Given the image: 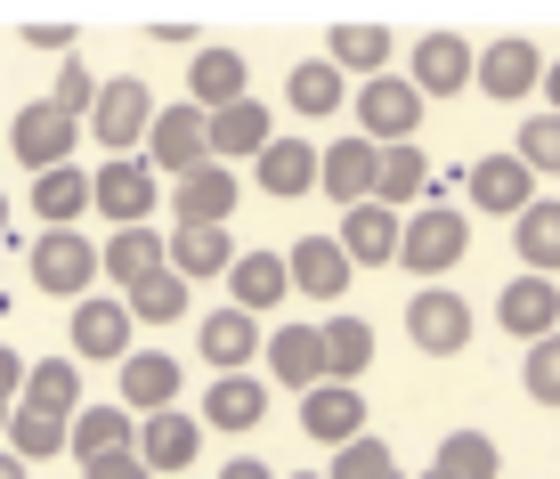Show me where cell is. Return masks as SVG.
<instances>
[{"label":"cell","mask_w":560,"mask_h":479,"mask_svg":"<svg viewBox=\"0 0 560 479\" xmlns=\"http://www.w3.org/2000/svg\"><path fill=\"white\" fill-rule=\"evenodd\" d=\"M463 187H471L479 212H512V220L536 203V179L520 171V155H479L471 171H463Z\"/></svg>","instance_id":"7402d4cb"},{"label":"cell","mask_w":560,"mask_h":479,"mask_svg":"<svg viewBox=\"0 0 560 479\" xmlns=\"http://www.w3.org/2000/svg\"><path fill=\"white\" fill-rule=\"evenodd\" d=\"M398 220L407 212H382V203H350L341 212V253H350V268H390L398 260Z\"/></svg>","instance_id":"44dd1931"},{"label":"cell","mask_w":560,"mask_h":479,"mask_svg":"<svg viewBox=\"0 0 560 479\" xmlns=\"http://www.w3.org/2000/svg\"><path fill=\"white\" fill-rule=\"evenodd\" d=\"M284 98H293V114H308V122H325V114L350 106V90H341V73L325 66V57H308V66L284 73Z\"/></svg>","instance_id":"8d00e7d4"},{"label":"cell","mask_w":560,"mask_h":479,"mask_svg":"<svg viewBox=\"0 0 560 479\" xmlns=\"http://www.w3.org/2000/svg\"><path fill=\"white\" fill-rule=\"evenodd\" d=\"M196 423H211V431H260V423H268V390H260L253 374H220V382L203 390V414H196Z\"/></svg>","instance_id":"83f0119b"},{"label":"cell","mask_w":560,"mask_h":479,"mask_svg":"<svg viewBox=\"0 0 560 479\" xmlns=\"http://www.w3.org/2000/svg\"><path fill=\"white\" fill-rule=\"evenodd\" d=\"M350 253H341L334 236H301L293 253H284V284H293V293H308V301H341L350 293Z\"/></svg>","instance_id":"8fae6325"},{"label":"cell","mask_w":560,"mask_h":479,"mask_svg":"<svg viewBox=\"0 0 560 479\" xmlns=\"http://www.w3.org/2000/svg\"><path fill=\"white\" fill-rule=\"evenodd\" d=\"M374 155L382 147H365L358 130L350 139H334V147H317V187L350 212V203H374Z\"/></svg>","instance_id":"e0dca14e"},{"label":"cell","mask_w":560,"mask_h":479,"mask_svg":"<svg viewBox=\"0 0 560 479\" xmlns=\"http://www.w3.org/2000/svg\"><path fill=\"white\" fill-rule=\"evenodd\" d=\"M25 42H33V49H73V33H66V25H25Z\"/></svg>","instance_id":"7dc6e473"},{"label":"cell","mask_w":560,"mask_h":479,"mask_svg":"<svg viewBox=\"0 0 560 479\" xmlns=\"http://www.w3.org/2000/svg\"><path fill=\"white\" fill-rule=\"evenodd\" d=\"M317 341H325V382H358L365 358H374V325L365 317H325Z\"/></svg>","instance_id":"e575fe53"},{"label":"cell","mask_w":560,"mask_h":479,"mask_svg":"<svg viewBox=\"0 0 560 479\" xmlns=\"http://www.w3.org/2000/svg\"><path fill=\"white\" fill-rule=\"evenodd\" d=\"M0 439H9V455H16V464H49V455H66V423H57V414H33V407H9V431H0Z\"/></svg>","instance_id":"f35d334b"},{"label":"cell","mask_w":560,"mask_h":479,"mask_svg":"<svg viewBox=\"0 0 560 479\" xmlns=\"http://www.w3.org/2000/svg\"><path fill=\"white\" fill-rule=\"evenodd\" d=\"M422 187H431V163H422L415 139H407V147H382V155H374V203H382V212H407Z\"/></svg>","instance_id":"f546056e"},{"label":"cell","mask_w":560,"mask_h":479,"mask_svg":"<svg viewBox=\"0 0 560 479\" xmlns=\"http://www.w3.org/2000/svg\"><path fill=\"white\" fill-rule=\"evenodd\" d=\"M236 98H253V66H244L236 49H196V66H187V106L220 114V106H236Z\"/></svg>","instance_id":"ac0fdd59"},{"label":"cell","mask_w":560,"mask_h":479,"mask_svg":"<svg viewBox=\"0 0 560 479\" xmlns=\"http://www.w3.org/2000/svg\"><path fill=\"white\" fill-rule=\"evenodd\" d=\"M147 122H154V90L139 82V73H114V82H98V98H90V114H82V130L106 147V163H114V155H139Z\"/></svg>","instance_id":"6da1fadb"},{"label":"cell","mask_w":560,"mask_h":479,"mask_svg":"<svg viewBox=\"0 0 560 479\" xmlns=\"http://www.w3.org/2000/svg\"><path fill=\"white\" fill-rule=\"evenodd\" d=\"M16 382H25V358H16L9 341H0V407H9V398H16Z\"/></svg>","instance_id":"bcb514c9"},{"label":"cell","mask_w":560,"mask_h":479,"mask_svg":"<svg viewBox=\"0 0 560 479\" xmlns=\"http://www.w3.org/2000/svg\"><path fill=\"white\" fill-rule=\"evenodd\" d=\"M463 253H471V220L455 203H422L398 220V268H415V277H447Z\"/></svg>","instance_id":"7a4b0ae2"},{"label":"cell","mask_w":560,"mask_h":479,"mask_svg":"<svg viewBox=\"0 0 560 479\" xmlns=\"http://www.w3.org/2000/svg\"><path fill=\"white\" fill-rule=\"evenodd\" d=\"M268 139H277V122H268V106H260V98H236V106H220V114H203V147H211V163H244V155H260Z\"/></svg>","instance_id":"2e32d148"},{"label":"cell","mask_w":560,"mask_h":479,"mask_svg":"<svg viewBox=\"0 0 560 479\" xmlns=\"http://www.w3.org/2000/svg\"><path fill=\"white\" fill-rule=\"evenodd\" d=\"M0 479H25V464H16V455H9V447H0Z\"/></svg>","instance_id":"f907efd6"},{"label":"cell","mask_w":560,"mask_h":479,"mask_svg":"<svg viewBox=\"0 0 560 479\" xmlns=\"http://www.w3.org/2000/svg\"><path fill=\"white\" fill-rule=\"evenodd\" d=\"M220 479H277V471H268V464H260V455H236V464H228Z\"/></svg>","instance_id":"c3c4849f"},{"label":"cell","mask_w":560,"mask_h":479,"mask_svg":"<svg viewBox=\"0 0 560 479\" xmlns=\"http://www.w3.org/2000/svg\"><path fill=\"white\" fill-rule=\"evenodd\" d=\"M520 382H528L536 407H560V334L528 341V366H520Z\"/></svg>","instance_id":"b9f144b4"},{"label":"cell","mask_w":560,"mask_h":479,"mask_svg":"<svg viewBox=\"0 0 560 479\" xmlns=\"http://www.w3.org/2000/svg\"><path fill=\"white\" fill-rule=\"evenodd\" d=\"M179 358H163V350H130L122 358V398L114 407H130V414H163V407H179Z\"/></svg>","instance_id":"d6986e66"},{"label":"cell","mask_w":560,"mask_h":479,"mask_svg":"<svg viewBox=\"0 0 560 479\" xmlns=\"http://www.w3.org/2000/svg\"><path fill=\"white\" fill-rule=\"evenodd\" d=\"M407 334H415L422 358H463L471 350V301L447 293V284H422L407 301Z\"/></svg>","instance_id":"5b68a950"},{"label":"cell","mask_w":560,"mask_h":479,"mask_svg":"<svg viewBox=\"0 0 560 479\" xmlns=\"http://www.w3.org/2000/svg\"><path fill=\"white\" fill-rule=\"evenodd\" d=\"M390 479H407V471H390Z\"/></svg>","instance_id":"11a10c76"},{"label":"cell","mask_w":560,"mask_h":479,"mask_svg":"<svg viewBox=\"0 0 560 479\" xmlns=\"http://www.w3.org/2000/svg\"><path fill=\"white\" fill-rule=\"evenodd\" d=\"M422 479H439V471H422Z\"/></svg>","instance_id":"9f6ffc18"},{"label":"cell","mask_w":560,"mask_h":479,"mask_svg":"<svg viewBox=\"0 0 560 479\" xmlns=\"http://www.w3.org/2000/svg\"><path fill=\"white\" fill-rule=\"evenodd\" d=\"M350 114H358V139L365 147H407L422 130V98H415L407 73H374V82L350 98Z\"/></svg>","instance_id":"3957f363"},{"label":"cell","mask_w":560,"mask_h":479,"mask_svg":"<svg viewBox=\"0 0 560 479\" xmlns=\"http://www.w3.org/2000/svg\"><path fill=\"white\" fill-rule=\"evenodd\" d=\"M228 260H236L228 227H179V236L163 244V268H179L187 284H196V277H228Z\"/></svg>","instance_id":"1f68e13d"},{"label":"cell","mask_w":560,"mask_h":479,"mask_svg":"<svg viewBox=\"0 0 560 479\" xmlns=\"http://www.w3.org/2000/svg\"><path fill=\"white\" fill-rule=\"evenodd\" d=\"M512 253L528 260V277H560V203L536 196L528 212L512 220Z\"/></svg>","instance_id":"f1b7e54d"},{"label":"cell","mask_w":560,"mask_h":479,"mask_svg":"<svg viewBox=\"0 0 560 479\" xmlns=\"http://www.w3.org/2000/svg\"><path fill=\"white\" fill-rule=\"evenodd\" d=\"M495 325L520 334V341L560 334V284H552V277H512L504 293H495Z\"/></svg>","instance_id":"4fadbf2b"},{"label":"cell","mask_w":560,"mask_h":479,"mask_svg":"<svg viewBox=\"0 0 560 479\" xmlns=\"http://www.w3.org/2000/svg\"><path fill=\"white\" fill-rule=\"evenodd\" d=\"M90 98H98V73H90V66H57V82H49V106L66 114V122H82V114H90Z\"/></svg>","instance_id":"ee69618b"},{"label":"cell","mask_w":560,"mask_h":479,"mask_svg":"<svg viewBox=\"0 0 560 479\" xmlns=\"http://www.w3.org/2000/svg\"><path fill=\"white\" fill-rule=\"evenodd\" d=\"M154 268H163V236H154V227H114L106 253H98V277H114L122 293L139 277H154Z\"/></svg>","instance_id":"d6a6232c"},{"label":"cell","mask_w":560,"mask_h":479,"mask_svg":"<svg viewBox=\"0 0 560 479\" xmlns=\"http://www.w3.org/2000/svg\"><path fill=\"white\" fill-rule=\"evenodd\" d=\"M495 464H504V455H495V439L488 431H447L439 439V479H495Z\"/></svg>","instance_id":"ab89813d"},{"label":"cell","mask_w":560,"mask_h":479,"mask_svg":"<svg viewBox=\"0 0 560 479\" xmlns=\"http://www.w3.org/2000/svg\"><path fill=\"white\" fill-rule=\"evenodd\" d=\"M122 309H130V325H179L187 317V277L179 268H154V277H139L122 293Z\"/></svg>","instance_id":"d590c367"},{"label":"cell","mask_w":560,"mask_h":479,"mask_svg":"<svg viewBox=\"0 0 560 479\" xmlns=\"http://www.w3.org/2000/svg\"><path fill=\"white\" fill-rule=\"evenodd\" d=\"M196 447H203V423H196V414H179V407L139 414V439H130V455H139L147 471H187V464H196Z\"/></svg>","instance_id":"7c38bea8"},{"label":"cell","mask_w":560,"mask_h":479,"mask_svg":"<svg viewBox=\"0 0 560 479\" xmlns=\"http://www.w3.org/2000/svg\"><path fill=\"white\" fill-rule=\"evenodd\" d=\"M33 284L57 301H82L90 284H98V244H82L73 227H42V244H33Z\"/></svg>","instance_id":"52a82bcc"},{"label":"cell","mask_w":560,"mask_h":479,"mask_svg":"<svg viewBox=\"0 0 560 479\" xmlns=\"http://www.w3.org/2000/svg\"><path fill=\"white\" fill-rule=\"evenodd\" d=\"M407 82H415V98H455V90H471V42H463V33H422Z\"/></svg>","instance_id":"5bb4252c"},{"label":"cell","mask_w":560,"mask_h":479,"mask_svg":"<svg viewBox=\"0 0 560 479\" xmlns=\"http://www.w3.org/2000/svg\"><path fill=\"white\" fill-rule=\"evenodd\" d=\"M0 431H9V407H0Z\"/></svg>","instance_id":"db71d44e"},{"label":"cell","mask_w":560,"mask_h":479,"mask_svg":"<svg viewBox=\"0 0 560 479\" xmlns=\"http://www.w3.org/2000/svg\"><path fill=\"white\" fill-rule=\"evenodd\" d=\"M16 407L73 423V407H82V366H73V358H42V366H25V382H16Z\"/></svg>","instance_id":"4316f807"},{"label":"cell","mask_w":560,"mask_h":479,"mask_svg":"<svg viewBox=\"0 0 560 479\" xmlns=\"http://www.w3.org/2000/svg\"><path fill=\"white\" fill-rule=\"evenodd\" d=\"M260 350H268V374H277L284 390H317V382H325V341H317V325H277Z\"/></svg>","instance_id":"cb8c5ba5"},{"label":"cell","mask_w":560,"mask_h":479,"mask_svg":"<svg viewBox=\"0 0 560 479\" xmlns=\"http://www.w3.org/2000/svg\"><path fill=\"white\" fill-rule=\"evenodd\" d=\"M325 66H358L365 82H374L382 66H390V25H334V42H325Z\"/></svg>","instance_id":"74e56055"},{"label":"cell","mask_w":560,"mask_h":479,"mask_svg":"<svg viewBox=\"0 0 560 479\" xmlns=\"http://www.w3.org/2000/svg\"><path fill=\"white\" fill-rule=\"evenodd\" d=\"M390 471H398V464H390V447H382V439H365V431H358L350 447L334 455V471H325V479H390Z\"/></svg>","instance_id":"7bdbcfd3"},{"label":"cell","mask_w":560,"mask_h":479,"mask_svg":"<svg viewBox=\"0 0 560 479\" xmlns=\"http://www.w3.org/2000/svg\"><path fill=\"white\" fill-rule=\"evenodd\" d=\"M130 439H139V414L106 398V407H73V423H66V455L98 464V455H130Z\"/></svg>","instance_id":"ffe728a7"},{"label":"cell","mask_w":560,"mask_h":479,"mask_svg":"<svg viewBox=\"0 0 560 479\" xmlns=\"http://www.w3.org/2000/svg\"><path fill=\"white\" fill-rule=\"evenodd\" d=\"M253 171H260V196L293 203V196L317 187V147H308V139H268L260 155H253Z\"/></svg>","instance_id":"484cf974"},{"label":"cell","mask_w":560,"mask_h":479,"mask_svg":"<svg viewBox=\"0 0 560 479\" xmlns=\"http://www.w3.org/2000/svg\"><path fill=\"white\" fill-rule=\"evenodd\" d=\"M33 212H42V227H73L90 212V171H73V163H57L33 179Z\"/></svg>","instance_id":"836d02e7"},{"label":"cell","mask_w":560,"mask_h":479,"mask_svg":"<svg viewBox=\"0 0 560 479\" xmlns=\"http://www.w3.org/2000/svg\"><path fill=\"white\" fill-rule=\"evenodd\" d=\"M228 293H236L228 309L268 317L284 293H293V284H284V253H236V260H228Z\"/></svg>","instance_id":"d4e9b609"},{"label":"cell","mask_w":560,"mask_h":479,"mask_svg":"<svg viewBox=\"0 0 560 479\" xmlns=\"http://www.w3.org/2000/svg\"><path fill=\"white\" fill-rule=\"evenodd\" d=\"M139 163L154 171V179H187V171H203L211 163V147H203V114L196 106H154V122H147V139H139Z\"/></svg>","instance_id":"277c9868"},{"label":"cell","mask_w":560,"mask_h":479,"mask_svg":"<svg viewBox=\"0 0 560 479\" xmlns=\"http://www.w3.org/2000/svg\"><path fill=\"white\" fill-rule=\"evenodd\" d=\"M154 187H163V179H154L139 155H114L106 171H90V212H106L114 227H147V212L163 203Z\"/></svg>","instance_id":"8992f818"},{"label":"cell","mask_w":560,"mask_h":479,"mask_svg":"<svg viewBox=\"0 0 560 479\" xmlns=\"http://www.w3.org/2000/svg\"><path fill=\"white\" fill-rule=\"evenodd\" d=\"M130 334H139V325H130L122 301H106V293H82V301H73V358H114V366H122V358H130Z\"/></svg>","instance_id":"9a60e30c"},{"label":"cell","mask_w":560,"mask_h":479,"mask_svg":"<svg viewBox=\"0 0 560 479\" xmlns=\"http://www.w3.org/2000/svg\"><path fill=\"white\" fill-rule=\"evenodd\" d=\"M171 212H179V227H228V212H236V171L228 163L187 171L179 196H171Z\"/></svg>","instance_id":"603a6c76"},{"label":"cell","mask_w":560,"mask_h":479,"mask_svg":"<svg viewBox=\"0 0 560 479\" xmlns=\"http://www.w3.org/2000/svg\"><path fill=\"white\" fill-rule=\"evenodd\" d=\"M301 431L317 439V447H350L365 431V390L358 382H317V390H301Z\"/></svg>","instance_id":"9c48e42d"},{"label":"cell","mask_w":560,"mask_h":479,"mask_svg":"<svg viewBox=\"0 0 560 479\" xmlns=\"http://www.w3.org/2000/svg\"><path fill=\"white\" fill-rule=\"evenodd\" d=\"M73 139H82V122H66V114H57L49 98H33V106L9 122V147H16V163H25L33 179L66 163V155H73Z\"/></svg>","instance_id":"ba28073f"},{"label":"cell","mask_w":560,"mask_h":479,"mask_svg":"<svg viewBox=\"0 0 560 479\" xmlns=\"http://www.w3.org/2000/svg\"><path fill=\"white\" fill-rule=\"evenodd\" d=\"M536 90H545V98H552V114H560V66H545V82H536Z\"/></svg>","instance_id":"681fc988"},{"label":"cell","mask_w":560,"mask_h":479,"mask_svg":"<svg viewBox=\"0 0 560 479\" xmlns=\"http://www.w3.org/2000/svg\"><path fill=\"white\" fill-rule=\"evenodd\" d=\"M471 82L488 90L495 106H512V98H528V90L545 82V57H536V42H488V49H471Z\"/></svg>","instance_id":"30bf717a"},{"label":"cell","mask_w":560,"mask_h":479,"mask_svg":"<svg viewBox=\"0 0 560 479\" xmlns=\"http://www.w3.org/2000/svg\"><path fill=\"white\" fill-rule=\"evenodd\" d=\"M203 358L220 374H253V358H260V325L244 317V309H220V317H203Z\"/></svg>","instance_id":"4dcf8cb0"},{"label":"cell","mask_w":560,"mask_h":479,"mask_svg":"<svg viewBox=\"0 0 560 479\" xmlns=\"http://www.w3.org/2000/svg\"><path fill=\"white\" fill-rule=\"evenodd\" d=\"M512 155H520V171H528V179H536V171H560V114H528Z\"/></svg>","instance_id":"60d3db41"},{"label":"cell","mask_w":560,"mask_h":479,"mask_svg":"<svg viewBox=\"0 0 560 479\" xmlns=\"http://www.w3.org/2000/svg\"><path fill=\"white\" fill-rule=\"evenodd\" d=\"M293 479H325V471H293Z\"/></svg>","instance_id":"f5cc1de1"},{"label":"cell","mask_w":560,"mask_h":479,"mask_svg":"<svg viewBox=\"0 0 560 479\" xmlns=\"http://www.w3.org/2000/svg\"><path fill=\"white\" fill-rule=\"evenodd\" d=\"M82 479H154L139 455H98V464H82Z\"/></svg>","instance_id":"f6af8a7d"},{"label":"cell","mask_w":560,"mask_h":479,"mask_svg":"<svg viewBox=\"0 0 560 479\" xmlns=\"http://www.w3.org/2000/svg\"><path fill=\"white\" fill-rule=\"evenodd\" d=\"M0 236H9V196H0Z\"/></svg>","instance_id":"816d5d0a"}]
</instances>
